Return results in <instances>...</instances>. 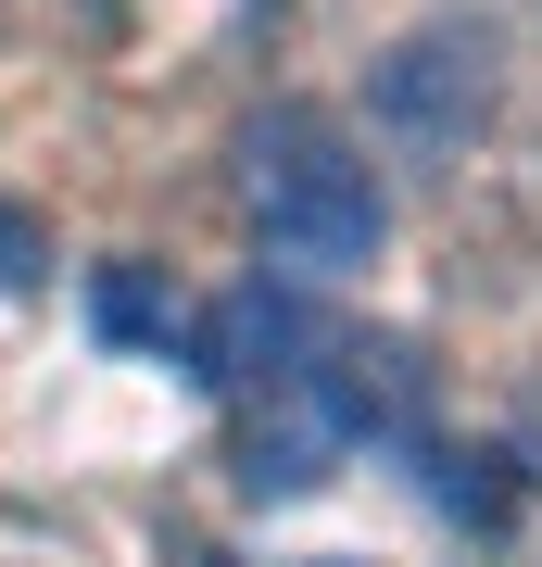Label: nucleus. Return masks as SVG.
I'll list each match as a JSON object with an SVG mask.
<instances>
[{"label": "nucleus", "instance_id": "nucleus-4", "mask_svg": "<svg viewBox=\"0 0 542 567\" xmlns=\"http://www.w3.org/2000/svg\"><path fill=\"white\" fill-rule=\"evenodd\" d=\"M39 265H51V252H39V227L0 215V290H39Z\"/></svg>", "mask_w": 542, "mask_h": 567}, {"label": "nucleus", "instance_id": "nucleus-2", "mask_svg": "<svg viewBox=\"0 0 542 567\" xmlns=\"http://www.w3.org/2000/svg\"><path fill=\"white\" fill-rule=\"evenodd\" d=\"M492 114V39L480 25H417L379 51V126L403 152H467V126Z\"/></svg>", "mask_w": 542, "mask_h": 567}, {"label": "nucleus", "instance_id": "nucleus-1", "mask_svg": "<svg viewBox=\"0 0 542 567\" xmlns=\"http://www.w3.org/2000/svg\"><path fill=\"white\" fill-rule=\"evenodd\" d=\"M241 164H253V227H265L278 265H303V278H354V265L379 252V227H391L379 164H366L328 114H265Z\"/></svg>", "mask_w": 542, "mask_h": 567}, {"label": "nucleus", "instance_id": "nucleus-3", "mask_svg": "<svg viewBox=\"0 0 542 567\" xmlns=\"http://www.w3.org/2000/svg\"><path fill=\"white\" fill-rule=\"evenodd\" d=\"M101 328H114V341H164V328H177V303H152L140 278H101Z\"/></svg>", "mask_w": 542, "mask_h": 567}]
</instances>
